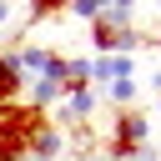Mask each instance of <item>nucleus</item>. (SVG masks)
<instances>
[{"label": "nucleus", "instance_id": "7ed1b4c3", "mask_svg": "<svg viewBox=\"0 0 161 161\" xmlns=\"http://www.w3.org/2000/svg\"><path fill=\"white\" fill-rule=\"evenodd\" d=\"M136 75V55H96L91 60V86H111V80H131Z\"/></svg>", "mask_w": 161, "mask_h": 161}, {"label": "nucleus", "instance_id": "20e7f679", "mask_svg": "<svg viewBox=\"0 0 161 161\" xmlns=\"http://www.w3.org/2000/svg\"><path fill=\"white\" fill-rule=\"evenodd\" d=\"M20 91H25V75H20V65H15V50L0 45V106L20 101Z\"/></svg>", "mask_w": 161, "mask_h": 161}, {"label": "nucleus", "instance_id": "6e6552de", "mask_svg": "<svg viewBox=\"0 0 161 161\" xmlns=\"http://www.w3.org/2000/svg\"><path fill=\"white\" fill-rule=\"evenodd\" d=\"M101 5V15H116V20H131V10H136V0H96Z\"/></svg>", "mask_w": 161, "mask_h": 161}, {"label": "nucleus", "instance_id": "0eeeda50", "mask_svg": "<svg viewBox=\"0 0 161 161\" xmlns=\"http://www.w3.org/2000/svg\"><path fill=\"white\" fill-rule=\"evenodd\" d=\"M65 15H75V20H86V25H91V20L101 15V5H96V0H65Z\"/></svg>", "mask_w": 161, "mask_h": 161}, {"label": "nucleus", "instance_id": "9b49d317", "mask_svg": "<svg viewBox=\"0 0 161 161\" xmlns=\"http://www.w3.org/2000/svg\"><path fill=\"white\" fill-rule=\"evenodd\" d=\"M156 106H161V96H156Z\"/></svg>", "mask_w": 161, "mask_h": 161}, {"label": "nucleus", "instance_id": "f257e3e1", "mask_svg": "<svg viewBox=\"0 0 161 161\" xmlns=\"http://www.w3.org/2000/svg\"><path fill=\"white\" fill-rule=\"evenodd\" d=\"M40 121H45V111H35V106H20V101L0 106V161H30L25 141Z\"/></svg>", "mask_w": 161, "mask_h": 161}, {"label": "nucleus", "instance_id": "f8f14e48", "mask_svg": "<svg viewBox=\"0 0 161 161\" xmlns=\"http://www.w3.org/2000/svg\"><path fill=\"white\" fill-rule=\"evenodd\" d=\"M156 45H161V35H156Z\"/></svg>", "mask_w": 161, "mask_h": 161}, {"label": "nucleus", "instance_id": "9d476101", "mask_svg": "<svg viewBox=\"0 0 161 161\" xmlns=\"http://www.w3.org/2000/svg\"><path fill=\"white\" fill-rule=\"evenodd\" d=\"M151 5H156V10H161V0H151Z\"/></svg>", "mask_w": 161, "mask_h": 161}, {"label": "nucleus", "instance_id": "39448f33", "mask_svg": "<svg viewBox=\"0 0 161 161\" xmlns=\"http://www.w3.org/2000/svg\"><path fill=\"white\" fill-rule=\"evenodd\" d=\"M55 15H65V0H25V20H30V25L55 20Z\"/></svg>", "mask_w": 161, "mask_h": 161}, {"label": "nucleus", "instance_id": "1a4fd4ad", "mask_svg": "<svg viewBox=\"0 0 161 161\" xmlns=\"http://www.w3.org/2000/svg\"><path fill=\"white\" fill-rule=\"evenodd\" d=\"M5 20H10V0H0V25H5Z\"/></svg>", "mask_w": 161, "mask_h": 161}, {"label": "nucleus", "instance_id": "423d86ee", "mask_svg": "<svg viewBox=\"0 0 161 161\" xmlns=\"http://www.w3.org/2000/svg\"><path fill=\"white\" fill-rule=\"evenodd\" d=\"M106 96H111V106H116V111H126V106L136 101V80H111V86H106Z\"/></svg>", "mask_w": 161, "mask_h": 161}, {"label": "nucleus", "instance_id": "f03ea898", "mask_svg": "<svg viewBox=\"0 0 161 161\" xmlns=\"http://www.w3.org/2000/svg\"><path fill=\"white\" fill-rule=\"evenodd\" d=\"M91 45L101 55H136L146 45V35L131 25V20H116V15H96L91 20Z\"/></svg>", "mask_w": 161, "mask_h": 161}]
</instances>
